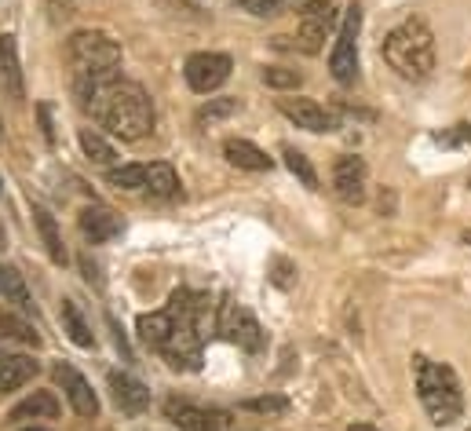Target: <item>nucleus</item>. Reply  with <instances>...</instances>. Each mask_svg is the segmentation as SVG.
Wrapping results in <instances>:
<instances>
[{
	"label": "nucleus",
	"instance_id": "ea45409f",
	"mask_svg": "<svg viewBox=\"0 0 471 431\" xmlns=\"http://www.w3.org/2000/svg\"><path fill=\"white\" fill-rule=\"evenodd\" d=\"M0 142H4V125H0Z\"/></svg>",
	"mask_w": 471,
	"mask_h": 431
},
{
	"label": "nucleus",
	"instance_id": "f8f14e48",
	"mask_svg": "<svg viewBox=\"0 0 471 431\" xmlns=\"http://www.w3.org/2000/svg\"><path fill=\"white\" fill-rule=\"evenodd\" d=\"M365 176H369V168H365V161L362 158H337V165H333V190H337V198L344 202V205H362L365 202Z\"/></svg>",
	"mask_w": 471,
	"mask_h": 431
},
{
	"label": "nucleus",
	"instance_id": "79ce46f5",
	"mask_svg": "<svg viewBox=\"0 0 471 431\" xmlns=\"http://www.w3.org/2000/svg\"><path fill=\"white\" fill-rule=\"evenodd\" d=\"M30 431H37V427H30Z\"/></svg>",
	"mask_w": 471,
	"mask_h": 431
},
{
	"label": "nucleus",
	"instance_id": "4be33fe9",
	"mask_svg": "<svg viewBox=\"0 0 471 431\" xmlns=\"http://www.w3.org/2000/svg\"><path fill=\"white\" fill-rule=\"evenodd\" d=\"M63 329H66V337H70L77 348H84V351L96 348V332H91V325L84 322V315L77 311L73 300H63Z\"/></svg>",
	"mask_w": 471,
	"mask_h": 431
},
{
	"label": "nucleus",
	"instance_id": "1a4fd4ad",
	"mask_svg": "<svg viewBox=\"0 0 471 431\" xmlns=\"http://www.w3.org/2000/svg\"><path fill=\"white\" fill-rule=\"evenodd\" d=\"M278 110L304 132H337L340 128V114L314 103V99H278Z\"/></svg>",
	"mask_w": 471,
	"mask_h": 431
},
{
	"label": "nucleus",
	"instance_id": "ddd939ff",
	"mask_svg": "<svg viewBox=\"0 0 471 431\" xmlns=\"http://www.w3.org/2000/svg\"><path fill=\"white\" fill-rule=\"evenodd\" d=\"M110 395H114V406L128 417L147 413V406H150V388L143 380H135L132 373H121V369L110 373Z\"/></svg>",
	"mask_w": 471,
	"mask_h": 431
},
{
	"label": "nucleus",
	"instance_id": "c9c22d12",
	"mask_svg": "<svg viewBox=\"0 0 471 431\" xmlns=\"http://www.w3.org/2000/svg\"><path fill=\"white\" fill-rule=\"evenodd\" d=\"M37 117H40V132L48 142H56V132H52V117H48V107H37Z\"/></svg>",
	"mask_w": 471,
	"mask_h": 431
},
{
	"label": "nucleus",
	"instance_id": "4c0bfd02",
	"mask_svg": "<svg viewBox=\"0 0 471 431\" xmlns=\"http://www.w3.org/2000/svg\"><path fill=\"white\" fill-rule=\"evenodd\" d=\"M347 431H381V427H373V424H351Z\"/></svg>",
	"mask_w": 471,
	"mask_h": 431
},
{
	"label": "nucleus",
	"instance_id": "7c9ffc66",
	"mask_svg": "<svg viewBox=\"0 0 471 431\" xmlns=\"http://www.w3.org/2000/svg\"><path fill=\"white\" fill-rule=\"evenodd\" d=\"M270 281L278 285L281 293H289L293 285H296V263L286 260V256H274V260H270Z\"/></svg>",
	"mask_w": 471,
	"mask_h": 431
},
{
	"label": "nucleus",
	"instance_id": "2f4dec72",
	"mask_svg": "<svg viewBox=\"0 0 471 431\" xmlns=\"http://www.w3.org/2000/svg\"><path fill=\"white\" fill-rule=\"evenodd\" d=\"M234 4H242L249 8L253 15H274L281 4H289V0H234Z\"/></svg>",
	"mask_w": 471,
	"mask_h": 431
},
{
	"label": "nucleus",
	"instance_id": "6e6552de",
	"mask_svg": "<svg viewBox=\"0 0 471 431\" xmlns=\"http://www.w3.org/2000/svg\"><path fill=\"white\" fill-rule=\"evenodd\" d=\"M230 70H234L230 56H223V52H194L191 59H186V66H183V77H186V84H191L194 91L209 95L230 77Z\"/></svg>",
	"mask_w": 471,
	"mask_h": 431
},
{
	"label": "nucleus",
	"instance_id": "72a5a7b5",
	"mask_svg": "<svg viewBox=\"0 0 471 431\" xmlns=\"http://www.w3.org/2000/svg\"><path fill=\"white\" fill-rule=\"evenodd\" d=\"M107 322H110V329H114V340H117V351H121V358H124V362H132V348H128V340H124V332H121L117 318H114V315H107Z\"/></svg>",
	"mask_w": 471,
	"mask_h": 431
},
{
	"label": "nucleus",
	"instance_id": "a19ab883",
	"mask_svg": "<svg viewBox=\"0 0 471 431\" xmlns=\"http://www.w3.org/2000/svg\"><path fill=\"white\" fill-rule=\"evenodd\" d=\"M0 194H4V179H0Z\"/></svg>",
	"mask_w": 471,
	"mask_h": 431
},
{
	"label": "nucleus",
	"instance_id": "393cba45",
	"mask_svg": "<svg viewBox=\"0 0 471 431\" xmlns=\"http://www.w3.org/2000/svg\"><path fill=\"white\" fill-rule=\"evenodd\" d=\"M81 151H84V158L91 161V165H103V168H114V161H117V151L110 147V142L96 132V128H81Z\"/></svg>",
	"mask_w": 471,
	"mask_h": 431
},
{
	"label": "nucleus",
	"instance_id": "7ed1b4c3",
	"mask_svg": "<svg viewBox=\"0 0 471 431\" xmlns=\"http://www.w3.org/2000/svg\"><path fill=\"white\" fill-rule=\"evenodd\" d=\"M413 369H416V395H420V406L428 409L432 424L435 427H450L453 420H460L464 413V395H460V380L450 366L442 362H432L416 355L413 358Z\"/></svg>",
	"mask_w": 471,
	"mask_h": 431
},
{
	"label": "nucleus",
	"instance_id": "c85d7f7f",
	"mask_svg": "<svg viewBox=\"0 0 471 431\" xmlns=\"http://www.w3.org/2000/svg\"><path fill=\"white\" fill-rule=\"evenodd\" d=\"M245 413H260V417H278V413H289V399L286 395H260V399H245L238 402Z\"/></svg>",
	"mask_w": 471,
	"mask_h": 431
},
{
	"label": "nucleus",
	"instance_id": "a878e982",
	"mask_svg": "<svg viewBox=\"0 0 471 431\" xmlns=\"http://www.w3.org/2000/svg\"><path fill=\"white\" fill-rule=\"evenodd\" d=\"M234 114H238V99H230V95H219V99H209L205 107H198L194 121H198L201 128H212L216 121H227V117H234Z\"/></svg>",
	"mask_w": 471,
	"mask_h": 431
},
{
	"label": "nucleus",
	"instance_id": "f257e3e1",
	"mask_svg": "<svg viewBox=\"0 0 471 431\" xmlns=\"http://www.w3.org/2000/svg\"><path fill=\"white\" fill-rule=\"evenodd\" d=\"M73 88H77V103L84 110H91V117L124 142L147 139L158 125V114H154L147 88L135 84V81H121V77L73 81Z\"/></svg>",
	"mask_w": 471,
	"mask_h": 431
},
{
	"label": "nucleus",
	"instance_id": "0eeeda50",
	"mask_svg": "<svg viewBox=\"0 0 471 431\" xmlns=\"http://www.w3.org/2000/svg\"><path fill=\"white\" fill-rule=\"evenodd\" d=\"M337 22L333 12V0H307L304 12H300V33H296V47L307 56H318L321 44L329 37V26Z\"/></svg>",
	"mask_w": 471,
	"mask_h": 431
},
{
	"label": "nucleus",
	"instance_id": "b1692460",
	"mask_svg": "<svg viewBox=\"0 0 471 431\" xmlns=\"http://www.w3.org/2000/svg\"><path fill=\"white\" fill-rule=\"evenodd\" d=\"M147 194H154V198H176L179 194V176L168 161L147 165Z\"/></svg>",
	"mask_w": 471,
	"mask_h": 431
},
{
	"label": "nucleus",
	"instance_id": "37998d69",
	"mask_svg": "<svg viewBox=\"0 0 471 431\" xmlns=\"http://www.w3.org/2000/svg\"><path fill=\"white\" fill-rule=\"evenodd\" d=\"M467 431H471V427H467Z\"/></svg>",
	"mask_w": 471,
	"mask_h": 431
},
{
	"label": "nucleus",
	"instance_id": "e433bc0d",
	"mask_svg": "<svg viewBox=\"0 0 471 431\" xmlns=\"http://www.w3.org/2000/svg\"><path fill=\"white\" fill-rule=\"evenodd\" d=\"M8 249V230H4V223H0V253Z\"/></svg>",
	"mask_w": 471,
	"mask_h": 431
},
{
	"label": "nucleus",
	"instance_id": "cd10ccee",
	"mask_svg": "<svg viewBox=\"0 0 471 431\" xmlns=\"http://www.w3.org/2000/svg\"><path fill=\"white\" fill-rule=\"evenodd\" d=\"M281 158H286V168L304 183V186H318V172H314V165H311V158L307 154H300L296 147H281Z\"/></svg>",
	"mask_w": 471,
	"mask_h": 431
},
{
	"label": "nucleus",
	"instance_id": "412c9836",
	"mask_svg": "<svg viewBox=\"0 0 471 431\" xmlns=\"http://www.w3.org/2000/svg\"><path fill=\"white\" fill-rule=\"evenodd\" d=\"M0 297L12 300V304H19L22 311H33V297H30V289H26V278H22L12 263H4V260H0Z\"/></svg>",
	"mask_w": 471,
	"mask_h": 431
},
{
	"label": "nucleus",
	"instance_id": "aec40b11",
	"mask_svg": "<svg viewBox=\"0 0 471 431\" xmlns=\"http://www.w3.org/2000/svg\"><path fill=\"white\" fill-rule=\"evenodd\" d=\"M0 340H15V344H26V348H40V332L22 315L0 307Z\"/></svg>",
	"mask_w": 471,
	"mask_h": 431
},
{
	"label": "nucleus",
	"instance_id": "bb28decb",
	"mask_svg": "<svg viewBox=\"0 0 471 431\" xmlns=\"http://www.w3.org/2000/svg\"><path fill=\"white\" fill-rule=\"evenodd\" d=\"M107 183L117 190H147V165H121L107 168Z\"/></svg>",
	"mask_w": 471,
	"mask_h": 431
},
{
	"label": "nucleus",
	"instance_id": "9b49d317",
	"mask_svg": "<svg viewBox=\"0 0 471 431\" xmlns=\"http://www.w3.org/2000/svg\"><path fill=\"white\" fill-rule=\"evenodd\" d=\"M52 373H56L59 388H63V395H66V402L73 406L77 417H99V399H96V392H91V384H88V380H84L70 362H56Z\"/></svg>",
	"mask_w": 471,
	"mask_h": 431
},
{
	"label": "nucleus",
	"instance_id": "39448f33",
	"mask_svg": "<svg viewBox=\"0 0 471 431\" xmlns=\"http://www.w3.org/2000/svg\"><path fill=\"white\" fill-rule=\"evenodd\" d=\"M358 33H362V8L351 4L344 12V22H340L333 52H329V70H333V77L340 84H355L358 81Z\"/></svg>",
	"mask_w": 471,
	"mask_h": 431
},
{
	"label": "nucleus",
	"instance_id": "2eb2a0df",
	"mask_svg": "<svg viewBox=\"0 0 471 431\" xmlns=\"http://www.w3.org/2000/svg\"><path fill=\"white\" fill-rule=\"evenodd\" d=\"M0 84L12 99L26 95V81H22V63H19V44L12 33H0Z\"/></svg>",
	"mask_w": 471,
	"mask_h": 431
},
{
	"label": "nucleus",
	"instance_id": "f704fd0d",
	"mask_svg": "<svg viewBox=\"0 0 471 431\" xmlns=\"http://www.w3.org/2000/svg\"><path fill=\"white\" fill-rule=\"evenodd\" d=\"M48 8H52V19H56V22L73 15V4H70V0H48Z\"/></svg>",
	"mask_w": 471,
	"mask_h": 431
},
{
	"label": "nucleus",
	"instance_id": "4468645a",
	"mask_svg": "<svg viewBox=\"0 0 471 431\" xmlns=\"http://www.w3.org/2000/svg\"><path fill=\"white\" fill-rule=\"evenodd\" d=\"M77 227H81V234L88 237L91 246H103V242H110V237H117L121 234V216L114 212V209H107V205H84L81 209V216H77Z\"/></svg>",
	"mask_w": 471,
	"mask_h": 431
},
{
	"label": "nucleus",
	"instance_id": "473e14b6",
	"mask_svg": "<svg viewBox=\"0 0 471 431\" xmlns=\"http://www.w3.org/2000/svg\"><path fill=\"white\" fill-rule=\"evenodd\" d=\"M77 263H81V274H84V281H88V285H96V289H103L107 281H103V274H99V263L91 260L88 253H81V260H77Z\"/></svg>",
	"mask_w": 471,
	"mask_h": 431
},
{
	"label": "nucleus",
	"instance_id": "9d476101",
	"mask_svg": "<svg viewBox=\"0 0 471 431\" xmlns=\"http://www.w3.org/2000/svg\"><path fill=\"white\" fill-rule=\"evenodd\" d=\"M165 417L176 427H183V431H223L227 427V413L194 406V402H186V399H168L165 402Z\"/></svg>",
	"mask_w": 471,
	"mask_h": 431
},
{
	"label": "nucleus",
	"instance_id": "5701e85b",
	"mask_svg": "<svg viewBox=\"0 0 471 431\" xmlns=\"http://www.w3.org/2000/svg\"><path fill=\"white\" fill-rule=\"evenodd\" d=\"M37 420V417H44V420H52V417H59V399L52 395V392H33L30 399H22L15 409H12V420Z\"/></svg>",
	"mask_w": 471,
	"mask_h": 431
},
{
	"label": "nucleus",
	"instance_id": "dca6fc26",
	"mask_svg": "<svg viewBox=\"0 0 471 431\" xmlns=\"http://www.w3.org/2000/svg\"><path fill=\"white\" fill-rule=\"evenodd\" d=\"M37 362L30 355H19V351H0V395L4 392H15L22 384H30V380L37 376Z\"/></svg>",
	"mask_w": 471,
	"mask_h": 431
},
{
	"label": "nucleus",
	"instance_id": "423d86ee",
	"mask_svg": "<svg viewBox=\"0 0 471 431\" xmlns=\"http://www.w3.org/2000/svg\"><path fill=\"white\" fill-rule=\"evenodd\" d=\"M219 332H223V337H227L230 344H238L242 351H249V355H260V351L267 348V332H263V325L253 318V311H245V307H238V304L223 307Z\"/></svg>",
	"mask_w": 471,
	"mask_h": 431
},
{
	"label": "nucleus",
	"instance_id": "20e7f679",
	"mask_svg": "<svg viewBox=\"0 0 471 431\" xmlns=\"http://www.w3.org/2000/svg\"><path fill=\"white\" fill-rule=\"evenodd\" d=\"M66 59L73 66V81H107L117 77L121 44L103 30H81L66 40Z\"/></svg>",
	"mask_w": 471,
	"mask_h": 431
},
{
	"label": "nucleus",
	"instance_id": "c756f323",
	"mask_svg": "<svg viewBox=\"0 0 471 431\" xmlns=\"http://www.w3.org/2000/svg\"><path fill=\"white\" fill-rule=\"evenodd\" d=\"M260 77H263L267 88H278V91H289V88H300V84H304V77H300L296 70H286V66H267Z\"/></svg>",
	"mask_w": 471,
	"mask_h": 431
},
{
	"label": "nucleus",
	"instance_id": "58836bf2",
	"mask_svg": "<svg viewBox=\"0 0 471 431\" xmlns=\"http://www.w3.org/2000/svg\"><path fill=\"white\" fill-rule=\"evenodd\" d=\"M460 242H464V246H471V230H464V234H460Z\"/></svg>",
	"mask_w": 471,
	"mask_h": 431
},
{
	"label": "nucleus",
	"instance_id": "a211bd4d",
	"mask_svg": "<svg viewBox=\"0 0 471 431\" xmlns=\"http://www.w3.org/2000/svg\"><path fill=\"white\" fill-rule=\"evenodd\" d=\"M139 340H143L147 348H154V351H161L165 344H168V337H172V329H176V315L165 307V311H150V315H143L139 318Z\"/></svg>",
	"mask_w": 471,
	"mask_h": 431
},
{
	"label": "nucleus",
	"instance_id": "f03ea898",
	"mask_svg": "<svg viewBox=\"0 0 471 431\" xmlns=\"http://www.w3.org/2000/svg\"><path fill=\"white\" fill-rule=\"evenodd\" d=\"M381 52H384L388 66L406 81H424L435 70V37L420 19H406L402 26H395L384 37Z\"/></svg>",
	"mask_w": 471,
	"mask_h": 431
},
{
	"label": "nucleus",
	"instance_id": "f3484780",
	"mask_svg": "<svg viewBox=\"0 0 471 431\" xmlns=\"http://www.w3.org/2000/svg\"><path fill=\"white\" fill-rule=\"evenodd\" d=\"M223 158L234 168H242V172H270L274 168V161L256 147V142H249V139H227L223 142Z\"/></svg>",
	"mask_w": 471,
	"mask_h": 431
},
{
	"label": "nucleus",
	"instance_id": "6ab92c4d",
	"mask_svg": "<svg viewBox=\"0 0 471 431\" xmlns=\"http://www.w3.org/2000/svg\"><path fill=\"white\" fill-rule=\"evenodd\" d=\"M33 223H37V230H40V242H44V249H48V256H52V263H66L70 256H66V246H63V234H59V223H56V216L44 209V205H37L33 202Z\"/></svg>",
	"mask_w": 471,
	"mask_h": 431
}]
</instances>
